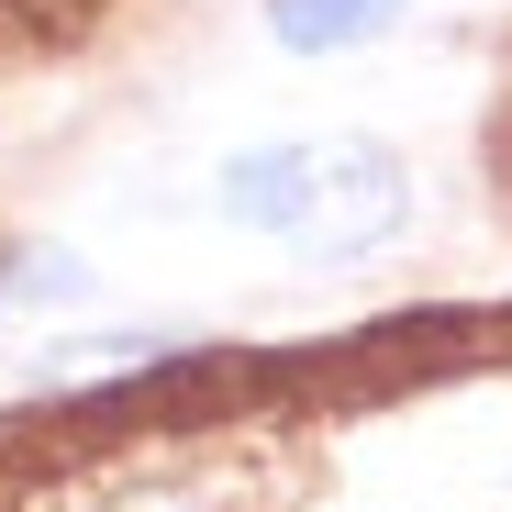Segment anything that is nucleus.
I'll return each mask as SVG.
<instances>
[{
  "instance_id": "nucleus-1",
  "label": "nucleus",
  "mask_w": 512,
  "mask_h": 512,
  "mask_svg": "<svg viewBox=\"0 0 512 512\" xmlns=\"http://www.w3.org/2000/svg\"><path fill=\"white\" fill-rule=\"evenodd\" d=\"M401 156L368 134H312V145H256L223 167V212L279 234L301 256H368L379 234H401Z\"/></svg>"
},
{
  "instance_id": "nucleus-2",
  "label": "nucleus",
  "mask_w": 512,
  "mask_h": 512,
  "mask_svg": "<svg viewBox=\"0 0 512 512\" xmlns=\"http://www.w3.org/2000/svg\"><path fill=\"white\" fill-rule=\"evenodd\" d=\"M401 23V0H268V34L301 45V56H334V45H368Z\"/></svg>"
}]
</instances>
